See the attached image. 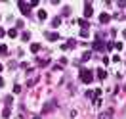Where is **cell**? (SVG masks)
<instances>
[{"mask_svg": "<svg viewBox=\"0 0 126 119\" xmlns=\"http://www.w3.org/2000/svg\"><path fill=\"white\" fill-rule=\"evenodd\" d=\"M92 77H94V73L90 71V69H80V79L84 81V83H90Z\"/></svg>", "mask_w": 126, "mask_h": 119, "instance_id": "obj_1", "label": "cell"}, {"mask_svg": "<svg viewBox=\"0 0 126 119\" xmlns=\"http://www.w3.org/2000/svg\"><path fill=\"white\" fill-rule=\"evenodd\" d=\"M19 8H21V12H23V14H29V12H31V4H25V2H19Z\"/></svg>", "mask_w": 126, "mask_h": 119, "instance_id": "obj_2", "label": "cell"}, {"mask_svg": "<svg viewBox=\"0 0 126 119\" xmlns=\"http://www.w3.org/2000/svg\"><path fill=\"white\" fill-rule=\"evenodd\" d=\"M84 16H86V17L92 16V4H90V2H86V4H84Z\"/></svg>", "mask_w": 126, "mask_h": 119, "instance_id": "obj_3", "label": "cell"}, {"mask_svg": "<svg viewBox=\"0 0 126 119\" xmlns=\"http://www.w3.org/2000/svg\"><path fill=\"white\" fill-rule=\"evenodd\" d=\"M46 37H48V40H57V39H59V35H57V33H48Z\"/></svg>", "mask_w": 126, "mask_h": 119, "instance_id": "obj_4", "label": "cell"}, {"mask_svg": "<svg viewBox=\"0 0 126 119\" xmlns=\"http://www.w3.org/2000/svg\"><path fill=\"white\" fill-rule=\"evenodd\" d=\"M31 50H32V52H38V50H40V44H36V42L31 44Z\"/></svg>", "mask_w": 126, "mask_h": 119, "instance_id": "obj_5", "label": "cell"}, {"mask_svg": "<svg viewBox=\"0 0 126 119\" xmlns=\"http://www.w3.org/2000/svg\"><path fill=\"white\" fill-rule=\"evenodd\" d=\"M109 21V16L107 14H101V23H107Z\"/></svg>", "mask_w": 126, "mask_h": 119, "instance_id": "obj_6", "label": "cell"}, {"mask_svg": "<svg viewBox=\"0 0 126 119\" xmlns=\"http://www.w3.org/2000/svg\"><path fill=\"white\" fill-rule=\"evenodd\" d=\"M97 77H99V79H105V71H103V69H97Z\"/></svg>", "mask_w": 126, "mask_h": 119, "instance_id": "obj_7", "label": "cell"}, {"mask_svg": "<svg viewBox=\"0 0 126 119\" xmlns=\"http://www.w3.org/2000/svg\"><path fill=\"white\" fill-rule=\"evenodd\" d=\"M8 35H10V37H14V39H16V35H17V31H16V29H10V31H8Z\"/></svg>", "mask_w": 126, "mask_h": 119, "instance_id": "obj_8", "label": "cell"}, {"mask_svg": "<svg viewBox=\"0 0 126 119\" xmlns=\"http://www.w3.org/2000/svg\"><path fill=\"white\" fill-rule=\"evenodd\" d=\"M38 16H40V19H46V12H44V10H40Z\"/></svg>", "mask_w": 126, "mask_h": 119, "instance_id": "obj_9", "label": "cell"}, {"mask_svg": "<svg viewBox=\"0 0 126 119\" xmlns=\"http://www.w3.org/2000/svg\"><path fill=\"white\" fill-rule=\"evenodd\" d=\"M4 33H6V31H4V29H2V27H0V37H4Z\"/></svg>", "mask_w": 126, "mask_h": 119, "instance_id": "obj_10", "label": "cell"}]
</instances>
